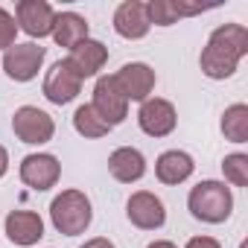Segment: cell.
Wrapping results in <instances>:
<instances>
[{"label": "cell", "instance_id": "obj_15", "mask_svg": "<svg viewBox=\"0 0 248 248\" xmlns=\"http://www.w3.org/2000/svg\"><path fill=\"white\" fill-rule=\"evenodd\" d=\"M3 231H6L9 242L27 248V245H35L44 236V222L32 210H12L6 216V222H3Z\"/></svg>", "mask_w": 248, "mask_h": 248}, {"label": "cell", "instance_id": "obj_21", "mask_svg": "<svg viewBox=\"0 0 248 248\" xmlns=\"http://www.w3.org/2000/svg\"><path fill=\"white\" fill-rule=\"evenodd\" d=\"M146 15H149V24L155 27H172L181 18L175 0H152V3H146Z\"/></svg>", "mask_w": 248, "mask_h": 248}, {"label": "cell", "instance_id": "obj_14", "mask_svg": "<svg viewBox=\"0 0 248 248\" xmlns=\"http://www.w3.org/2000/svg\"><path fill=\"white\" fill-rule=\"evenodd\" d=\"M149 15H146V3L140 0H126V3H120L117 12H114V30L117 35L129 38V41H138L149 32Z\"/></svg>", "mask_w": 248, "mask_h": 248}, {"label": "cell", "instance_id": "obj_10", "mask_svg": "<svg viewBox=\"0 0 248 248\" xmlns=\"http://www.w3.org/2000/svg\"><path fill=\"white\" fill-rule=\"evenodd\" d=\"M114 82L120 85L129 102H146L149 93L155 91V70L143 62H129L114 73Z\"/></svg>", "mask_w": 248, "mask_h": 248}, {"label": "cell", "instance_id": "obj_12", "mask_svg": "<svg viewBox=\"0 0 248 248\" xmlns=\"http://www.w3.org/2000/svg\"><path fill=\"white\" fill-rule=\"evenodd\" d=\"M15 15H18V30H24L30 38H44L53 32V6L47 0H21L15 6Z\"/></svg>", "mask_w": 248, "mask_h": 248}, {"label": "cell", "instance_id": "obj_28", "mask_svg": "<svg viewBox=\"0 0 248 248\" xmlns=\"http://www.w3.org/2000/svg\"><path fill=\"white\" fill-rule=\"evenodd\" d=\"M239 248H248V245H245V242H242V245H239Z\"/></svg>", "mask_w": 248, "mask_h": 248}, {"label": "cell", "instance_id": "obj_4", "mask_svg": "<svg viewBox=\"0 0 248 248\" xmlns=\"http://www.w3.org/2000/svg\"><path fill=\"white\" fill-rule=\"evenodd\" d=\"M12 132L21 143H30V146H41V143H50L53 135H56V123L47 111L35 108V105H21L12 117Z\"/></svg>", "mask_w": 248, "mask_h": 248}, {"label": "cell", "instance_id": "obj_13", "mask_svg": "<svg viewBox=\"0 0 248 248\" xmlns=\"http://www.w3.org/2000/svg\"><path fill=\"white\" fill-rule=\"evenodd\" d=\"M105 62H108V47H105L102 41H93V38L79 41V44L70 50V56H67V64L79 73L82 82L91 79V76H96Z\"/></svg>", "mask_w": 248, "mask_h": 248}, {"label": "cell", "instance_id": "obj_19", "mask_svg": "<svg viewBox=\"0 0 248 248\" xmlns=\"http://www.w3.org/2000/svg\"><path fill=\"white\" fill-rule=\"evenodd\" d=\"M222 135L231 143H248V105L236 102L222 114Z\"/></svg>", "mask_w": 248, "mask_h": 248}, {"label": "cell", "instance_id": "obj_16", "mask_svg": "<svg viewBox=\"0 0 248 248\" xmlns=\"http://www.w3.org/2000/svg\"><path fill=\"white\" fill-rule=\"evenodd\" d=\"M108 172L120 181V184H135L146 175V158L140 149H132V146H120L111 152L108 158Z\"/></svg>", "mask_w": 248, "mask_h": 248}, {"label": "cell", "instance_id": "obj_22", "mask_svg": "<svg viewBox=\"0 0 248 248\" xmlns=\"http://www.w3.org/2000/svg\"><path fill=\"white\" fill-rule=\"evenodd\" d=\"M222 172H225V181H231L233 187H248V155H242V152L225 155Z\"/></svg>", "mask_w": 248, "mask_h": 248}, {"label": "cell", "instance_id": "obj_24", "mask_svg": "<svg viewBox=\"0 0 248 248\" xmlns=\"http://www.w3.org/2000/svg\"><path fill=\"white\" fill-rule=\"evenodd\" d=\"M184 248H222V245H219L213 236H193Z\"/></svg>", "mask_w": 248, "mask_h": 248}, {"label": "cell", "instance_id": "obj_3", "mask_svg": "<svg viewBox=\"0 0 248 248\" xmlns=\"http://www.w3.org/2000/svg\"><path fill=\"white\" fill-rule=\"evenodd\" d=\"M50 219H53V228L64 236H79L88 231L91 219H93V207H91V199L82 193V190H62L53 204H50Z\"/></svg>", "mask_w": 248, "mask_h": 248}, {"label": "cell", "instance_id": "obj_17", "mask_svg": "<svg viewBox=\"0 0 248 248\" xmlns=\"http://www.w3.org/2000/svg\"><path fill=\"white\" fill-rule=\"evenodd\" d=\"M193 170H196L193 158H190L187 152H181V149L164 152V155L158 158V164H155V175H158V181L167 184V187H175V184L187 181V178L193 175Z\"/></svg>", "mask_w": 248, "mask_h": 248}, {"label": "cell", "instance_id": "obj_8", "mask_svg": "<svg viewBox=\"0 0 248 248\" xmlns=\"http://www.w3.org/2000/svg\"><path fill=\"white\" fill-rule=\"evenodd\" d=\"M79 91H82L79 73L67 64V59H59L44 76V96L53 105H67V102H73L79 96Z\"/></svg>", "mask_w": 248, "mask_h": 248}, {"label": "cell", "instance_id": "obj_7", "mask_svg": "<svg viewBox=\"0 0 248 248\" xmlns=\"http://www.w3.org/2000/svg\"><path fill=\"white\" fill-rule=\"evenodd\" d=\"M138 123H140V129H143L149 138H167V135L175 132L178 114H175V105H172L170 99L149 96L146 102H140Z\"/></svg>", "mask_w": 248, "mask_h": 248}, {"label": "cell", "instance_id": "obj_25", "mask_svg": "<svg viewBox=\"0 0 248 248\" xmlns=\"http://www.w3.org/2000/svg\"><path fill=\"white\" fill-rule=\"evenodd\" d=\"M79 248H114V242L111 239H105V236H96V239H88L85 245H79Z\"/></svg>", "mask_w": 248, "mask_h": 248}, {"label": "cell", "instance_id": "obj_11", "mask_svg": "<svg viewBox=\"0 0 248 248\" xmlns=\"http://www.w3.org/2000/svg\"><path fill=\"white\" fill-rule=\"evenodd\" d=\"M62 175V164L56 155H47V152H35V155H27L21 161V181L32 190H50L56 187Z\"/></svg>", "mask_w": 248, "mask_h": 248}, {"label": "cell", "instance_id": "obj_26", "mask_svg": "<svg viewBox=\"0 0 248 248\" xmlns=\"http://www.w3.org/2000/svg\"><path fill=\"white\" fill-rule=\"evenodd\" d=\"M6 172H9V152L0 146V178H3Z\"/></svg>", "mask_w": 248, "mask_h": 248}, {"label": "cell", "instance_id": "obj_2", "mask_svg": "<svg viewBox=\"0 0 248 248\" xmlns=\"http://www.w3.org/2000/svg\"><path fill=\"white\" fill-rule=\"evenodd\" d=\"M187 207L199 222L222 225L233 210V193L225 181H199L187 196Z\"/></svg>", "mask_w": 248, "mask_h": 248}, {"label": "cell", "instance_id": "obj_6", "mask_svg": "<svg viewBox=\"0 0 248 248\" xmlns=\"http://www.w3.org/2000/svg\"><path fill=\"white\" fill-rule=\"evenodd\" d=\"M44 59H47V47H41V44H32V41H27V44H12V47L3 53V70H6V76L15 79V82H30V79L38 76Z\"/></svg>", "mask_w": 248, "mask_h": 248}, {"label": "cell", "instance_id": "obj_5", "mask_svg": "<svg viewBox=\"0 0 248 248\" xmlns=\"http://www.w3.org/2000/svg\"><path fill=\"white\" fill-rule=\"evenodd\" d=\"M91 108L108 123L111 129L120 126V123L129 117V99H126V93L120 91V85L114 82V76H99V79H96Z\"/></svg>", "mask_w": 248, "mask_h": 248}, {"label": "cell", "instance_id": "obj_18", "mask_svg": "<svg viewBox=\"0 0 248 248\" xmlns=\"http://www.w3.org/2000/svg\"><path fill=\"white\" fill-rule=\"evenodd\" d=\"M53 41L59 44V47H67V50H73L79 41H85L88 38V21L82 18V15H76V12H59L56 18H53Z\"/></svg>", "mask_w": 248, "mask_h": 248}, {"label": "cell", "instance_id": "obj_23", "mask_svg": "<svg viewBox=\"0 0 248 248\" xmlns=\"http://www.w3.org/2000/svg\"><path fill=\"white\" fill-rule=\"evenodd\" d=\"M15 35H18L15 18H12L6 9H0V50H9V47L15 44Z\"/></svg>", "mask_w": 248, "mask_h": 248}, {"label": "cell", "instance_id": "obj_27", "mask_svg": "<svg viewBox=\"0 0 248 248\" xmlns=\"http://www.w3.org/2000/svg\"><path fill=\"white\" fill-rule=\"evenodd\" d=\"M146 248H178L175 242H170V239H155V242H149Z\"/></svg>", "mask_w": 248, "mask_h": 248}, {"label": "cell", "instance_id": "obj_1", "mask_svg": "<svg viewBox=\"0 0 248 248\" xmlns=\"http://www.w3.org/2000/svg\"><path fill=\"white\" fill-rule=\"evenodd\" d=\"M248 53V30L242 24H222L210 32L207 47L202 50V73L207 79H231L239 62Z\"/></svg>", "mask_w": 248, "mask_h": 248}, {"label": "cell", "instance_id": "obj_9", "mask_svg": "<svg viewBox=\"0 0 248 248\" xmlns=\"http://www.w3.org/2000/svg\"><path fill=\"white\" fill-rule=\"evenodd\" d=\"M126 216H129V222H132L135 228H140V231H158V228H164V222H167V207H164V202H161L155 193L138 190V193H132V199L126 202Z\"/></svg>", "mask_w": 248, "mask_h": 248}, {"label": "cell", "instance_id": "obj_20", "mask_svg": "<svg viewBox=\"0 0 248 248\" xmlns=\"http://www.w3.org/2000/svg\"><path fill=\"white\" fill-rule=\"evenodd\" d=\"M73 129H76L82 138H91V140L105 138V135L111 132V126H108V123H105L91 105H79V108H76V114H73Z\"/></svg>", "mask_w": 248, "mask_h": 248}]
</instances>
